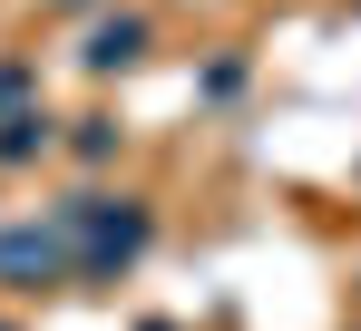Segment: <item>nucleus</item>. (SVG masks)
<instances>
[{"label": "nucleus", "mask_w": 361, "mask_h": 331, "mask_svg": "<svg viewBox=\"0 0 361 331\" xmlns=\"http://www.w3.org/2000/svg\"><path fill=\"white\" fill-rule=\"evenodd\" d=\"M59 146V117L49 108H20V117H0V166H39Z\"/></svg>", "instance_id": "obj_4"}, {"label": "nucleus", "mask_w": 361, "mask_h": 331, "mask_svg": "<svg viewBox=\"0 0 361 331\" xmlns=\"http://www.w3.org/2000/svg\"><path fill=\"white\" fill-rule=\"evenodd\" d=\"M49 215L68 224V244H78V282H118L147 244H157V215L137 205V195H68V205H49Z\"/></svg>", "instance_id": "obj_1"}, {"label": "nucleus", "mask_w": 361, "mask_h": 331, "mask_svg": "<svg viewBox=\"0 0 361 331\" xmlns=\"http://www.w3.org/2000/svg\"><path fill=\"white\" fill-rule=\"evenodd\" d=\"M30 88H39V68H30V58H0V117H20V108H39V98H30Z\"/></svg>", "instance_id": "obj_6"}, {"label": "nucleus", "mask_w": 361, "mask_h": 331, "mask_svg": "<svg viewBox=\"0 0 361 331\" xmlns=\"http://www.w3.org/2000/svg\"><path fill=\"white\" fill-rule=\"evenodd\" d=\"M118 137H127L118 117H68V156H78V166H108V156H118Z\"/></svg>", "instance_id": "obj_5"}, {"label": "nucleus", "mask_w": 361, "mask_h": 331, "mask_svg": "<svg viewBox=\"0 0 361 331\" xmlns=\"http://www.w3.org/2000/svg\"><path fill=\"white\" fill-rule=\"evenodd\" d=\"M0 282H10V292H59V282H78V244H68V224H59V215L0 224Z\"/></svg>", "instance_id": "obj_2"}, {"label": "nucleus", "mask_w": 361, "mask_h": 331, "mask_svg": "<svg viewBox=\"0 0 361 331\" xmlns=\"http://www.w3.org/2000/svg\"><path fill=\"white\" fill-rule=\"evenodd\" d=\"M137 331H185V322H137Z\"/></svg>", "instance_id": "obj_7"}, {"label": "nucleus", "mask_w": 361, "mask_h": 331, "mask_svg": "<svg viewBox=\"0 0 361 331\" xmlns=\"http://www.w3.org/2000/svg\"><path fill=\"white\" fill-rule=\"evenodd\" d=\"M59 10H88V0H59Z\"/></svg>", "instance_id": "obj_8"}, {"label": "nucleus", "mask_w": 361, "mask_h": 331, "mask_svg": "<svg viewBox=\"0 0 361 331\" xmlns=\"http://www.w3.org/2000/svg\"><path fill=\"white\" fill-rule=\"evenodd\" d=\"M0 331H10V322H0Z\"/></svg>", "instance_id": "obj_9"}, {"label": "nucleus", "mask_w": 361, "mask_h": 331, "mask_svg": "<svg viewBox=\"0 0 361 331\" xmlns=\"http://www.w3.org/2000/svg\"><path fill=\"white\" fill-rule=\"evenodd\" d=\"M137 58H147V20H137V10H108V20L88 30L78 68H88V78H118V68H137Z\"/></svg>", "instance_id": "obj_3"}]
</instances>
